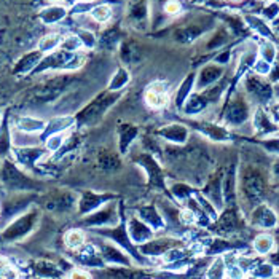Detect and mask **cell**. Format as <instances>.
<instances>
[{"instance_id": "6da1fadb", "label": "cell", "mask_w": 279, "mask_h": 279, "mask_svg": "<svg viewBox=\"0 0 279 279\" xmlns=\"http://www.w3.org/2000/svg\"><path fill=\"white\" fill-rule=\"evenodd\" d=\"M269 174L260 169L255 164H241L238 169V198L246 204L250 212L258 204L265 203L268 192Z\"/></svg>"}, {"instance_id": "7a4b0ae2", "label": "cell", "mask_w": 279, "mask_h": 279, "mask_svg": "<svg viewBox=\"0 0 279 279\" xmlns=\"http://www.w3.org/2000/svg\"><path fill=\"white\" fill-rule=\"evenodd\" d=\"M129 158H131V163L136 164L139 169L144 172L145 183L155 190L158 195H163V197L169 198V192H167V179H169V174L166 171V166L156 155L150 153L136 145L131 152H129Z\"/></svg>"}, {"instance_id": "3957f363", "label": "cell", "mask_w": 279, "mask_h": 279, "mask_svg": "<svg viewBox=\"0 0 279 279\" xmlns=\"http://www.w3.org/2000/svg\"><path fill=\"white\" fill-rule=\"evenodd\" d=\"M0 183L8 193H35L40 190V183L31 172L24 171L12 158H4L0 163Z\"/></svg>"}, {"instance_id": "277c9868", "label": "cell", "mask_w": 279, "mask_h": 279, "mask_svg": "<svg viewBox=\"0 0 279 279\" xmlns=\"http://www.w3.org/2000/svg\"><path fill=\"white\" fill-rule=\"evenodd\" d=\"M120 96H122V92H114L107 89V92H102V95L89 101L78 114H75L77 128H92L99 125L106 118L107 112L118 102Z\"/></svg>"}, {"instance_id": "5b68a950", "label": "cell", "mask_w": 279, "mask_h": 279, "mask_svg": "<svg viewBox=\"0 0 279 279\" xmlns=\"http://www.w3.org/2000/svg\"><path fill=\"white\" fill-rule=\"evenodd\" d=\"M183 120V118H182ZM192 129L193 134H198L201 139L212 144H231L235 141L233 129H230L216 118H192L183 120Z\"/></svg>"}, {"instance_id": "8992f818", "label": "cell", "mask_w": 279, "mask_h": 279, "mask_svg": "<svg viewBox=\"0 0 279 279\" xmlns=\"http://www.w3.org/2000/svg\"><path fill=\"white\" fill-rule=\"evenodd\" d=\"M252 112L254 109L250 107V101L246 96H233L227 99L217 120L230 129H241L244 125L250 123Z\"/></svg>"}, {"instance_id": "52a82bcc", "label": "cell", "mask_w": 279, "mask_h": 279, "mask_svg": "<svg viewBox=\"0 0 279 279\" xmlns=\"http://www.w3.org/2000/svg\"><path fill=\"white\" fill-rule=\"evenodd\" d=\"M125 206H122V201L115 200L101 209L95 211L89 216H85L80 219V228H88V230H99V228H110L120 223L123 217Z\"/></svg>"}, {"instance_id": "ba28073f", "label": "cell", "mask_w": 279, "mask_h": 279, "mask_svg": "<svg viewBox=\"0 0 279 279\" xmlns=\"http://www.w3.org/2000/svg\"><path fill=\"white\" fill-rule=\"evenodd\" d=\"M42 212L37 206H32L27 209L20 217H16L10 223H7L2 231V239L5 243H15V241H21L26 236H29L35 227L39 225Z\"/></svg>"}, {"instance_id": "9c48e42d", "label": "cell", "mask_w": 279, "mask_h": 279, "mask_svg": "<svg viewBox=\"0 0 279 279\" xmlns=\"http://www.w3.org/2000/svg\"><path fill=\"white\" fill-rule=\"evenodd\" d=\"M192 129L183 122V120H175V122L163 123L155 128L153 136L160 142L172 147H185L192 141Z\"/></svg>"}, {"instance_id": "30bf717a", "label": "cell", "mask_w": 279, "mask_h": 279, "mask_svg": "<svg viewBox=\"0 0 279 279\" xmlns=\"http://www.w3.org/2000/svg\"><path fill=\"white\" fill-rule=\"evenodd\" d=\"M118 193L115 192H98V190H81L77 193V214L80 217L89 216L102 206L118 200Z\"/></svg>"}, {"instance_id": "8fae6325", "label": "cell", "mask_w": 279, "mask_h": 279, "mask_svg": "<svg viewBox=\"0 0 279 279\" xmlns=\"http://www.w3.org/2000/svg\"><path fill=\"white\" fill-rule=\"evenodd\" d=\"M91 243L98 247L99 254L107 266H134L136 265L131 255L126 254L122 247H118L117 244H114L112 241H109L106 238H101V236L95 235Z\"/></svg>"}, {"instance_id": "7c38bea8", "label": "cell", "mask_w": 279, "mask_h": 279, "mask_svg": "<svg viewBox=\"0 0 279 279\" xmlns=\"http://www.w3.org/2000/svg\"><path fill=\"white\" fill-rule=\"evenodd\" d=\"M246 86V95L247 99L250 101V104H254L255 107H268L273 104L274 99V88L271 86V83L263 81L262 77L258 75H250L244 81Z\"/></svg>"}, {"instance_id": "4fadbf2b", "label": "cell", "mask_w": 279, "mask_h": 279, "mask_svg": "<svg viewBox=\"0 0 279 279\" xmlns=\"http://www.w3.org/2000/svg\"><path fill=\"white\" fill-rule=\"evenodd\" d=\"M12 155H13V161L31 174L35 171V167H40V164L50 156V153L46 152V148L43 145L13 147Z\"/></svg>"}, {"instance_id": "5bb4252c", "label": "cell", "mask_w": 279, "mask_h": 279, "mask_svg": "<svg viewBox=\"0 0 279 279\" xmlns=\"http://www.w3.org/2000/svg\"><path fill=\"white\" fill-rule=\"evenodd\" d=\"M182 244H183V241L177 235H163V236L156 235L153 239L148 241V243L139 246V252L155 263V260H160L167 250L182 246Z\"/></svg>"}, {"instance_id": "9a60e30c", "label": "cell", "mask_w": 279, "mask_h": 279, "mask_svg": "<svg viewBox=\"0 0 279 279\" xmlns=\"http://www.w3.org/2000/svg\"><path fill=\"white\" fill-rule=\"evenodd\" d=\"M142 99H144V104H145L147 109H150L153 112L164 110L172 101L169 85L163 80L152 81L150 85L144 89V98Z\"/></svg>"}, {"instance_id": "2e32d148", "label": "cell", "mask_w": 279, "mask_h": 279, "mask_svg": "<svg viewBox=\"0 0 279 279\" xmlns=\"http://www.w3.org/2000/svg\"><path fill=\"white\" fill-rule=\"evenodd\" d=\"M142 137V129L133 122H122L115 129V142H117V152L126 156L129 152L139 144Z\"/></svg>"}, {"instance_id": "e0dca14e", "label": "cell", "mask_w": 279, "mask_h": 279, "mask_svg": "<svg viewBox=\"0 0 279 279\" xmlns=\"http://www.w3.org/2000/svg\"><path fill=\"white\" fill-rule=\"evenodd\" d=\"M223 171H225V167H220V166L214 167L211 174L208 175L206 182H204L200 189V192L219 211L225 208V201H223Z\"/></svg>"}, {"instance_id": "ac0fdd59", "label": "cell", "mask_w": 279, "mask_h": 279, "mask_svg": "<svg viewBox=\"0 0 279 279\" xmlns=\"http://www.w3.org/2000/svg\"><path fill=\"white\" fill-rule=\"evenodd\" d=\"M128 209L131 212H134L142 222H145L156 235L163 233V231L167 230L166 220H164L163 214H161L160 208H158V204L155 201L153 203H142V204H137V206L128 208Z\"/></svg>"}, {"instance_id": "d6986e66", "label": "cell", "mask_w": 279, "mask_h": 279, "mask_svg": "<svg viewBox=\"0 0 279 279\" xmlns=\"http://www.w3.org/2000/svg\"><path fill=\"white\" fill-rule=\"evenodd\" d=\"M241 227V216L238 206L235 208H223L219 214L217 220L209 227L214 233L219 235L220 238H228L231 235H235Z\"/></svg>"}, {"instance_id": "ffe728a7", "label": "cell", "mask_w": 279, "mask_h": 279, "mask_svg": "<svg viewBox=\"0 0 279 279\" xmlns=\"http://www.w3.org/2000/svg\"><path fill=\"white\" fill-rule=\"evenodd\" d=\"M125 220H126L129 238H131V241L137 247L148 243V241L156 236L155 231L129 209H125Z\"/></svg>"}, {"instance_id": "44dd1931", "label": "cell", "mask_w": 279, "mask_h": 279, "mask_svg": "<svg viewBox=\"0 0 279 279\" xmlns=\"http://www.w3.org/2000/svg\"><path fill=\"white\" fill-rule=\"evenodd\" d=\"M250 125H252L254 133L260 137H271L279 134V126L273 122L271 115L265 107H255L252 112V118H250Z\"/></svg>"}, {"instance_id": "7402d4cb", "label": "cell", "mask_w": 279, "mask_h": 279, "mask_svg": "<svg viewBox=\"0 0 279 279\" xmlns=\"http://www.w3.org/2000/svg\"><path fill=\"white\" fill-rule=\"evenodd\" d=\"M249 223L260 230H271L277 227L279 216L269 204L262 203L249 212Z\"/></svg>"}, {"instance_id": "603a6c76", "label": "cell", "mask_w": 279, "mask_h": 279, "mask_svg": "<svg viewBox=\"0 0 279 279\" xmlns=\"http://www.w3.org/2000/svg\"><path fill=\"white\" fill-rule=\"evenodd\" d=\"M238 163H231L223 171V201L225 208H235L238 204Z\"/></svg>"}, {"instance_id": "cb8c5ba5", "label": "cell", "mask_w": 279, "mask_h": 279, "mask_svg": "<svg viewBox=\"0 0 279 279\" xmlns=\"http://www.w3.org/2000/svg\"><path fill=\"white\" fill-rule=\"evenodd\" d=\"M48 120L34 115H18L12 120V129L31 136H42Z\"/></svg>"}, {"instance_id": "d4e9b609", "label": "cell", "mask_w": 279, "mask_h": 279, "mask_svg": "<svg viewBox=\"0 0 279 279\" xmlns=\"http://www.w3.org/2000/svg\"><path fill=\"white\" fill-rule=\"evenodd\" d=\"M104 279H150V273L142 266H106L99 269Z\"/></svg>"}, {"instance_id": "484cf974", "label": "cell", "mask_w": 279, "mask_h": 279, "mask_svg": "<svg viewBox=\"0 0 279 279\" xmlns=\"http://www.w3.org/2000/svg\"><path fill=\"white\" fill-rule=\"evenodd\" d=\"M77 128V120L75 115H54L48 118L46 122V128L43 134L40 136V141L43 145V141L46 137H50L53 134H62V133H70Z\"/></svg>"}, {"instance_id": "4316f807", "label": "cell", "mask_w": 279, "mask_h": 279, "mask_svg": "<svg viewBox=\"0 0 279 279\" xmlns=\"http://www.w3.org/2000/svg\"><path fill=\"white\" fill-rule=\"evenodd\" d=\"M167 192H169V198L182 208L192 197H195V193L198 192V189L195 187V185H192L190 182L169 177L167 179Z\"/></svg>"}, {"instance_id": "83f0119b", "label": "cell", "mask_w": 279, "mask_h": 279, "mask_svg": "<svg viewBox=\"0 0 279 279\" xmlns=\"http://www.w3.org/2000/svg\"><path fill=\"white\" fill-rule=\"evenodd\" d=\"M195 89H197V73H190V75L180 83L177 91L174 92L172 101H171L174 109L177 112H182V109L187 104V101L192 98Z\"/></svg>"}, {"instance_id": "f1b7e54d", "label": "cell", "mask_w": 279, "mask_h": 279, "mask_svg": "<svg viewBox=\"0 0 279 279\" xmlns=\"http://www.w3.org/2000/svg\"><path fill=\"white\" fill-rule=\"evenodd\" d=\"M222 73L223 70L220 67H216V66L204 67L200 72V75L197 77V91H203V89L214 86L217 83V80L222 77Z\"/></svg>"}, {"instance_id": "f546056e", "label": "cell", "mask_w": 279, "mask_h": 279, "mask_svg": "<svg viewBox=\"0 0 279 279\" xmlns=\"http://www.w3.org/2000/svg\"><path fill=\"white\" fill-rule=\"evenodd\" d=\"M64 244L69 250H73V252H77L81 247L86 246V233L83 228H70L66 231V235H64Z\"/></svg>"}, {"instance_id": "4dcf8cb0", "label": "cell", "mask_w": 279, "mask_h": 279, "mask_svg": "<svg viewBox=\"0 0 279 279\" xmlns=\"http://www.w3.org/2000/svg\"><path fill=\"white\" fill-rule=\"evenodd\" d=\"M276 247V241L269 233H260L255 236V239L252 241V249L257 255H269Z\"/></svg>"}, {"instance_id": "1f68e13d", "label": "cell", "mask_w": 279, "mask_h": 279, "mask_svg": "<svg viewBox=\"0 0 279 279\" xmlns=\"http://www.w3.org/2000/svg\"><path fill=\"white\" fill-rule=\"evenodd\" d=\"M122 155H120L117 150L115 152H104V153H101L99 158H98V164L101 169H104V171H118L120 167H122Z\"/></svg>"}, {"instance_id": "d6a6232c", "label": "cell", "mask_w": 279, "mask_h": 279, "mask_svg": "<svg viewBox=\"0 0 279 279\" xmlns=\"http://www.w3.org/2000/svg\"><path fill=\"white\" fill-rule=\"evenodd\" d=\"M34 273L37 276H42L46 279H59L62 276V271L51 262H46V260H40L34 266Z\"/></svg>"}, {"instance_id": "836d02e7", "label": "cell", "mask_w": 279, "mask_h": 279, "mask_svg": "<svg viewBox=\"0 0 279 279\" xmlns=\"http://www.w3.org/2000/svg\"><path fill=\"white\" fill-rule=\"evenodd\" d=\"M72 133V131H70ZM70 133H62V134H53L50 137H46L45 141H43V147L46 148V152L50 153V156L56 155L58 153L61 148L64 147V144H66L67 141V137Z\"/></svg>"}, {"instance_id": "e575fe53", "label": "cell", "mask_w": 279, "mask_h": 279, "mask_svg": "<svg viewBox=\"0 0 279 279\" xmlns=\"http://www.w3.org/2000/svg\"><path fill=\"white\" fill-rule=\"evenodd\" d=\"M62 39L59 34H48L45 35L43 39L39 42V51L40 53H51L54 50L61 48V43H62Z\"/></svg>"}, {"instance_id": "d590c367", "label": "cell", "mask_w": 279, "mask_h": 279, "mask_svg": "<svg viewBox=\"0 0 279 279\" xmlns=\"http://www.w3.org/2000/svg\"><path fill=\"white\" fill-rule=\"evenodd\" d=\"M89 16H91V20L95 23L106 24V23H109V20L112 18V8L107 4L96 5V7H92L89 10Z\"/></svg>"}, {"instance_id": "8d00e7d4", "label": "cell", "mask_w": 279, "mask_h": 279, "mask_svg": "<svg viewBox=\"0 0 279 279\" xmlns=\"http://www.w3.org/2000/svg\"><path fill=\"white\" fill-rule=\"evenodd\" d=\"M129 83V73L125 69H120L114 77H112L110 83H109V91H114V92H122L126 85Z\"/></svg>"}, {"instance_id": "74e56055", "label": "cell", "mask_w": 279, "mask_h": 279, "mask_svg": "<svg viewBox=\"0 0 279 279\" xmlns=\"http://www.w3.org/2000/svg\"><path fill=\"white\" fill-rule=\"evenodd\" d=\"M276 268H274V265H271V263H268V262H258L257 263V266L252 269V276H255L257 279H271V277H274L276 276Z\"/></svg>"}, {"instance_id": "f35d334b", "label": "cell", "mask_w": 279, "mask_h": 279, "mask_svg": "<svg viewBox=\"0 0 279 279\" xmlns=\"http://www.w3.org/2000/svg\"><path fill=\"white\" fill-rule=\"evenodd\" d=\"M64 15H66V8L64 7H50L42 12V20L46 24H54V23L61 21Z\"/></svg>"}, {"instance_id": "ab89813d", "label": "cell", "mask_w": 279, "mask_h": 279, "mask_svg": "<svg viewBox=\"0 0 279 279\" xmlns=\"http://www.w3.org/2000/svg\"><path fill=\"white\" fill-rule=\"evenodd\" d=\"M260 59H263L269 64H273L276 61V56H277V51H276V46L273 42H269V40H265L262 45H260Z\"/></svg>"}, {"instance_id": "60d3db41", "label": "cell", "mask_w": 279, "mask_h": 279, "mask_svg": "<svg viewBox=\"0 0 279 279\" xmlns=\"http://www.w3.org/2000/svg\"><path fill=\"white\" fill-rule=\"evenodd\" d=\"M258 144L268 155L279 156V136H271V137L260 139Z\"/></svg>"}, {"instance_id": "b9f144b4", "label": "cell", "mask_w": 279, "mask_h": 279, "mask_svg": "<svg viewBox=\"0 0 279 279\" xmlns=\"http://www.w3.org/2000/svg\"><path fill=\"white\" fill-rule=\"evenodd\" d=\"M246 20L250 26H252V29H255L262 37H265V39H269V37H271V31H269V27L262 20H258V18H255V16H247Z\"/></svg>"}, {"instance_id": "7bdbcfd3", "label": "cell", "mask_w": 279, "mask_h": 279, "mask_svg": "<svg viewBox=\"0 0 279 279\" xmlns=\"http://www.w3.org/2000/svg\"><path fill=\"white\" fill-rule=\"evenodd\" d=\"M271 66H273V64H269V62H266L263 59H257L252 69L255 72V75H258V77H268L269 72H271Z\"/></svg>"}, {"instance_id": "ee69618b", "label": "cell", "mask_w": 279, "mask_h": 279, "mask_svg": "<svg viewBox=\"0 0 279 279\" xmlns=\"http://www.w3.org/2000/svg\"><path fill=\"white\" fill-rule=\"evenodd\" d=\"M277 15H279V4H276V2L269 4L266 8H263V16L269 21H273Z\"/></svg>"}, {"instance_id": "f6af8a7d", "label": "cell", "mask_w": 279, "mask_h": 279, "mask_svg": "<svg viewBox=\"0 0 279 279\" xmlns=\"http://www.w3.org/2000/svg\"><path fill=\"white\" fill-rule=\"evenodd\" d=\"M269 180L279 182V156H274L271 164H269Z\"/></svg>"}, {"instance_id": "bcb514c9", "label": "cell", "mask_w": 279, "mask_h": 279, "mask_svg": "<svg viewBox=\"0 0 279 279\" xmlns=\"http://www.w3.org/2000/svg\"><path fill=\"white\" fill-rule=\"evenodd\" d=\"M67 277L69 279H92L91 273L85 271V269H81V268H73Z\"/></svg>"}, {"instance_id": "7dc6e473", "label": "cell", "mask_w": 279, "mask_h": 279, "mask_svg": "<svg viewBox=\"0 0 279 279\" xmlns=\"http://www.w3.org/2000/svg\"><path fill=\"white\" fill-rule=\"evenodd\" d=\"M164 12L167 15H177L180 12V4L177 0H169V2L164 5Z\"/></svg>"}, {"instance_id": "c3c4849f", "label": "cell", "mask_w": 279, "mask_h": 279, "mask_svg": "<svg viewBox=\"0 0 279 279\" xmlns=\"http://www.w3.org/2000/svg\"><path fill=\"white\" fill-rule=\"evenodd\" d=\"M274 64V66H271V72H269V75H268V78H269V81H271V83H276V85H277V83H279V61L276 62H273Z\"/></svg>"}, {"instance_id": "681fc988", "label": "cell", "mask_w": 279, "mask_h": 279, "mask_svg": "<svg viewBox=\"0 0 279 279\" xmlns=\"http://www.w3.org/2000/svg\"><path fill=\"white\" fill-rule=\"evenodd\" d=\"M269 109H274V110H279V99L274 102V104H271V106H269Z\"/></svg>"}, {"instance_id": "f907efd6", "label": "cell", "mask_w": 279, "mask_h": 279, "mask_svg": "<svg viewBox=\"0 0 279 279\" xmlns=\"http://www.w3.org/2000/svg\"><path fill=\"white\" fill-rule=\"evenodd\" d=\"M244 279H257V277H255V276H252V274H247Z\"/></svg>"}, {"instance_id": "816d5d0a", "label": "cell", "mask_w": 279, "mask_h": 279, "mask_svg": "<svg viewBox=\"0 0 279 279\" xmlns=\"http://www.w3.org/2000/svg\"><path fill=\"white\" fill-rule=\"evenodd\" d=\"M271 279H279V273H276V276H274V277H271Z\"/></svg>"}, {"instance_id": "f5cc1de1", "label": "cell", "mask_w": 279, "mask_h": 279, "mask_svg": "<svg viewBox=\"0 0 279 279\" xmlns=\"http://www.w3.org/2000/svg\"><path fill=\"white\" fill-rule=\"evenodd\" d=\"M81 2H95V0H81Z\"/></svg>"}, {"instance_id": "db71d44e", "label": "cell", "mask_w": 279, "mask_h": 279, "mask_svg": "<svg viewBox=\"0 0 279 279\" xmlns=\"http://www.w3.org/2000/svg\"><path fill=\"white\" fill-rule=\"evenodd\" d=\"M0 216H2V208H0Z\"/></svg>"}, {"instance_id": "11a10c76", "label": "cell", "mask_w": 279, "mask_h": 279, "mask_svg": "<svg viewBox=\"0 0 279 279\" xmlns=\"http://www.w3.org/2000/svg\"><path fill=\"white\" fill-rule=\"evenodd\" d=\"M225 279H228V277H225Z\"/></svg>"}, {"instance_id": "9f6ffc18", "label": "cell", "mask_w": 279, "mask_h": 279, "mask_svg": "<svg viewBox=\"0 0 279 279\" xmlns=\"http://www.w3.org/2000/svg\"><path fill=\"white\" fill-rule=\"evenodd\" d=\"M277 136H279V134H277Z\"/></svg>"}]
</instances>
